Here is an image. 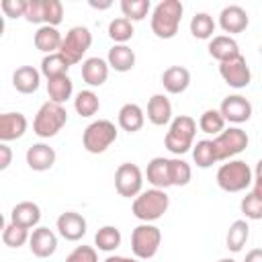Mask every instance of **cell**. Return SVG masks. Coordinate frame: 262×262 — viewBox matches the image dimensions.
I'll list each match as a JSON object with an SVG mask.
<instances>
[{
  "label": "cell",
  "instance_id": "obj_35",
  "mask_svg": "<svg viewBox=\"0 0 262 262\" xmlns=\"http://www.w3.org/2000/svg\"><path fill=\"white\" fill-rule=\"evenodd\" d=\"M108 37L117 43V45H125L131 37H133V25L131 20H127L125 16L113 18L108 23Z\"/></svg>",
  "mask_w": 262,
  "mask_h": 262
},
{
  "label": "cell",
  "instance_id": "obj_28",
  "mask_svg": "<svg viewBox=\"0 0 262 262\" xmlns=\"http://www.w3.org/2000/svg\"><path fill=\"white\" fill-rule=\"evenodd\" d=\"M70 61L57 51V53H49L43 57L41 61V74L51 80V78H57V76H68V70H70Z\"/></svg>",
  "mask_w": 262,
  "mask_h": 262
},
{
  "label": "cell",
  "instance_id": "obj_30",
  "mask_svg": "<svg viewBox=\"0 0 262 262\" xmlns=\"http://www.w3.org/2000/svg\"><path fill=\"white\" fill-rule=\"evenodd\" d=\"M250 237V225L244 221V219H237L229 225L227 229V237H225V244L231 252H242V248L246 246Z\"/></svg>",
  "mask_w": 262,
  "mask_h": 262
},
{
  "label": "cell",
  "instance_id": "obj_11",
  "mask_svg": "<svg viewBox=\"0 0 262 262\" xmlns=\"http://www.w3.org/2000/svg\"><path fill=\"white\" fill-rule=\"evenodd\" d=\"M219 74L225 80V84H229L231 88H246L252 80V72L244 55H237L229 61L219 63Z\"/></svg>",
  "mask_w": 262,
  "mask_h": 262
},
{
  "label": "cell",
  "instance_id": "obj_12",
  "mask_svg": "<svg viewBox=\"0 0 262 262\" xmlns=\"http://www.w3.org/2000/svg\"><path fill=\"white\" fill-rule=\"evenodd\" d=\"M219 113L229 123H246L252 117V104H250L248 98H244L239 94H231V96L223 98V102L219 106Z\"/></svg>",
  "mask_w": 262,
  "mask_h": 262
},
{
  "label": "cell",
  "instance_id": "obj_24",
  "mask_svg": "<svg viewBox=\"0 0 262 262\" xmlns=\"http://www.w3.org/2000/svg\"><path fill=\"white\" fill-rule=\"evenodd\" d=\"M147 119L151 125H166L172 119V104L164 94H154L147 102Z\"/></svg>",
  "mask_w": 262,
  "mask_h": 262
},
{
  "label": "cell",
  "instance_id": "obj_25",
  "mask_svg": "<svg viewBox=\"0 0 262 262\" xmlns=\"http://www.w3.org/2000/svg\"><path fill=\"white\" fill-rule=\"evenodd\" d=\"M143 123H145V115H143L139 104L127 102V104L121 106V111H119V127L123 131L135 133V131H139L143 127Z\"/></svg>",
  "mask_w": 262,
  "mask_h": 262
},
{
  "label": "cell",
  "instance_id": "obj_13",
  "mask_svg": "<svg viewBox=\"0 0 262 262\" xmlns=\"http://www.w3.org/2000/svg\"><path fill=\"white\" fill-rule=\"evenodd\" d=\"M57 231L68 242H78L86 235V219L76 211H66L57 217Z\"/></svg>",
  "mask_w": 262,
  "mask_h": 262
},
{
  "label": "cell",
  "instance_id": "obj_18",
  "mask_svg": "<svg viewBox=\"0 0 262 262\" xmlns=\"http://www.w3.org/2000/svg\"><path fill=\"white\" fill-rule=\"evenodd\" d=\"M39 219H41V209L37 203H31V201H23V203L14 205L10 211V223L20 225L25 229L35 227L39 223Z\"/></svg>",
  "mask_w": 262,
  "mask_h": 262
},
{
  "label": "cell",
  "instance_id": "obj_33",
  "mask_svg": "<svg viewBox=\"0 0 262 262\" xmlns=\"http://www.w3.org/2000/svg\"><path fill=\"white\" fill-rule=\"evenodd\" d=\"M74 108L80 117H92L98 113L100 100L92 90H82V92H78V96L74 100Z\"/></svg>",
  "mask_w": 262,
  "mask_h": 262
},
{
  "label": "cell",
  "instance_id": "obj_17",
  "mask_svg": "<svg viewBox=\"0 0 262 262\" xmlns=\"http://www.w3.org/2000/svg\"><path fill=\"white\" fill-rule=\"evenodd\" d=\"M55 164V149L47 143H33L27 149V166L35 172H45Z\"/></svg>",
  "mask_w": 262,
  "mask_h": 262
},
{
  "label": "cell",
  "instance_id": "obj_41",
  "mask_svg": "<svg viewBox=\"0 0 262 262\" xmlns=\"http://www.w3.org/2000/svg\"><path fill=\"white\" fill-rule=\"evenodd\" d=\"M63 18V4L59 0H45V25L57 27Z\"/></svg>",
  "mask_w": 262,
  "mask_h": 262
},
{
  "label": "cell",
  "instance_id": "obj_10",
  "mask_svg": "<svg viewBox=\"0 0 262 262\" xmlns=\"http://www.w3.org/2000/svg\"><path fill=\"white\" fill-rule=\"evenodd\" d=\"M141 186H143V174L139 170L137 164H131V162H125L117 168L115 172V188L121 196L125 199H131V196H137L141 194Z\"/></svg>",
  "mask_w": 262,
  "mask_h": 262
},
{
  "label": "cell",
  "instance_id": "obj_14",
  "mask_svg": "<svg viewBox=\"0 0 262 262\" xmlns=\"http://www.w3.org/2000/svg\"><path fill=\"white\" fill-rule=\"evenodd\" d=\"M29 248L37 258H49L57 250V237L49 227H37L29 237Z\"/></svg>",
  "mask_w": 262,
  "mask_h": 262
},
{
  "label": "cell",
  "instance_id": "obj_36",
  "mask_svg": "<svg viewBox=\"0 0 262 262\" xmlns=\"http://www.w3.org/2000/svg\"><path fill=\"white\" fill-rule=\"evenodd\" d=\"M199 127H201L203 133H209V135H215V137H217V135L225 129V119H223V115H221L219 111L209 108V111H205V113L201 115Z\"/></svg>",
  "mask_w": 262,
  "mask_h": 262
},
{
  "label": "cell",
  "instance_id": "obj_6",
  "mask_svg": "<svg viewBox=\"0 0 262 262\" xmlns=\"http://www.w3.org/2000/svg\"><path fill=\"white\" fill-rule=\"evenodd\" d=\"M115 139H117V127L106 119H98L84 129L82 145L88 154H102L115 143Z\"/></svg>",
  "mask_w": 262,
  "mask_h": 262
},
{
  "label": "cell",
  "instance_id": "obj_34",
  "mask_svg": "<svg viewBox=\"0 0 262 262\" xmlns=\"http://www.w3.org/2000/svg\"><path fill=\"white\" fill-rule=\"evenodd\" d=\"M190 33L196 39H211L215 33V20L207 12H196L190 20Z\"/></svg>",
  "mask_w": 262,
  "mask_h": 262
},
{
  "label": "cell",
  "instance_id": "obj_7",
  "mask_svg": "<svg viewBox=\"0 0 262 262\" xmlns=\"http://www.w3.org/2000/svg\"><path fill=\"white\" fill-rule=\"evenodd\" d=\"M162 242V231L151 223H141L131 233V250L137 260H149L156 256Z\"/></svg>",
  "mask_w": 262,
  "mask_h": 262
},
{
  "label": "cell",
  "instance_id": "obj_46",
  "mask_svg": "<svg viewBox=\"0 0 262 262\" xmlns=\"http://www.w3.org/2000/svg\"><path fill=\"white\" fill-rule=\"evenodd\" d=\"M10 160H12V151L6 143H0V170H6L10 166Z\"/></svg>",
  "mask_w": 262,
  "mask_h": 262
},
{
  "label": "cell",
  "instance_id": "obj_8",
  "mask_svg": "<svg viewBox=\"0 0 262 262\" xmlns=\"http://www.w3.org/2000/svg\"><path fill=\"white\" fill-rule=\"evenodd\" d=\"M90 45H92V33L86 27H72L61 41L59 53L74 66V63L82 61V57L90 49Z\"/></svg>",
  "mask_w": 262,
  "mask_h": 262
},
{
  "label": "cell",
  "instance_id": "obj_44",
  "mask_svg": "<svg viewBox=\"0 0 262 262\" xmlns=\"http://www.w3.org/2000/svg\"><path fill=\"white\" fill-rule=\"evenodd\" d=\"M2 12L8 18L25 16V12H27V0H2Z\"/></svg>",
  "mask_w": 262,
  "mask_h": 262
},
{
  "label": "cell",
  "instance_id": "obj_16",
  "mask_svg": "<svg viewBox=\"0 0 262 262\" xmlns=\"http://www.w3.org/2000/svg\"><path fill=\"white\" fill-rule=\"evenodd\" d=\"M248 23H250L248 12H246L242 6H237V4L225 6V8L221 10V14H219V25H221V29H223L225 33H229V35L246 31Z\"/></svg>",
  "mask_w": 262,
  "mask_h": 262
},
{
  "label": "cell",
  "instance_id": "obj_40",
  "mask_svg": "<svg viewBox=\"0 0 262 262\" xmlns=\"http://www.w3.org/2000/svg\"><path fill=\"white\" fill-rule=\"evenodd\" d=\"M239 207H242V213L248 217V219H262V199H258L254 192H248L244 199H242V203H239Z\"/></svg>",
  "mask_w": 262,
  "mask_h": 262
},
{
  "label": "cell",
  "instance_id": "obj_50",
  "mask_svg": "<svg viewBox=\"0 0 262 262\" xmlns=\"http://www.w3.org/2000/svg\"><path fill=\"white\" fill-rule=\"evenodd\" d=\"M217 262H235V260H231V258H221V260H217Z\"/></svg>",
  "mask_w": 262,
  "mask_h": 262
},
{
  "label": "cell",
  "instance_id": "obj_19",
  "mask_svg": "<svg viewBox=\"0 0 262 262\" xmlns=\"http://www.w3.org/2000/svg\"><path fill=\"white\" fill-rule=\"evenodd\" d=\"M209 55L215 57L219 63H223V61H229L242 53H239V45L235 39H231L229 35H217L209 43Z\"/></svg>",
  "mask_w": 262,
  "mask_h": 262
},
{
  "label": "cell",
  "instance_id": "obj_5",
  "mask_svg": "<svg viewBox=\"0 0 262 262\" xmlns=\"http://www.w3.org/2000/svg\"><path fill=\"white\" fill-rule=\"evenodd\" d=\"M252 182V170L244 160H229L217 170V184L225 192H242Z\"/></svg>",
  "mask_w": 262,
  "mask_h": 262
},
{
  "label": "cell",
  "instance_id": "obj_21",
  "mask_svg": "<svg viewBox=\"0 0 262 262\" xmlns=\"http://www.w3.org/2000/svg\"><path fill=\"white\" fill-rule=\"evenodd\" d=\"M39 82H41V72L35 70L33 66H20L12 74V86L20 94H33V92H37Z\"/></svg>",
  "mask_w": 262,
  "mask_h": 262
},
{
  "label": "cell",
  "instance_id": "obj_9",
  "mask_svg": "<svg viewBox=\"0 0 262 262\" xmlns=\"http://www.w3.org/2000/svg\"><path fill=\"white\" fill-rule=\"evenodd\" d=\"M217 160H229L237 154H242L248 147V133L239 127H229L223 129L215 139H213Z\"/></svg>",
  "mask_w": 262,
  "mask_h": 262
},
{
  "label": "cell",
  "instance_id": "obj_15",
  "mask_svg": "<svg viewBox=\"0 0 262 262\" xmlns=\"http://www.w3.org/2000/svg\"><path fill=\"white\" fill-rule=\"evenodd\" d=\"M27 131V117L23 113H2L0 115V141L20 139Z\"/></svg>",
  "mask_w": 262,
  "mask_h": 262
},
{
  "label": "cell",
  "instance_id": "obj_37",
  "mask_svg": "<svg viewBox=\"0 0 262 262\" xmlns=\"http://www.w3.org/2000/svg\"><path fill=\"white\" fill-rule=\"evenodd\" d=\"M149 8V0H121V12L127 20H143Z\"/></svg>",
  "mask_w": 262,
  "mask_h": 262
},
{
  "label": "cell",
  "instance_id": "obj_1",
  "mask_svg": "<svg viewBox=\"0 0 262 262\" xmlns=\"http://www.w3.org/2000/svg\"><path fill=\"white\" fill-rule=\"evenodd\" d=\"M180 0H162L151 12V31L158 39H172L178 33L182 20Z\"/></svg>",
  "mask_w": 262,
  "mask_h": 262
},
{
  "label": "cell",
  "instance_id": "obj_29",
  "mask_svg": "<svg viewBox=\"0 0 262 262\" xmlns=\"http://www.w3.org/2000/svg\"><path fill=\"white\" fill-rule=\"evenodd\" d=\"M72 92H74V84L68 76H57V78L47 80V94L51 102L63 104L72 96Z\"/></svg>",
  "mask_w": 262,
  "mask_h": 262
},
{
  "label": "cell",
  "instance_id": "obj_51",
  "mask_svg": "<svg viewBox=\"0 0 262 262\" xmlns=\"http://www.w3.org/2000/svg\"><path fill=\"white\" fill-rule=\"evenodd\" d=\"M260 53H262V45H260Z\"/></svg>",
  "mask_w": 262,
  "mask_h": 262
},
{
  "label": "cell",
  "instance_id": "obj_3",
  "mask_svg": "<svg viewBox=\"0 0 262 262\" xmlns=\"http://www.w3.org/2000/svg\"><path fill=\"white\" fill-rule=\"evenodd\" d=\"M168 205H170V199H168L166 190L149 188V190H143L141 194L135 196L133 215L143 223H151V221L160 219L168 211Z\"/></svg>",
  "mask_w": 262,
  "mask_h": 262
},
{
  "label": "cell",
  "instance_id": "obj_26",
  "mask_svg": "<svg viewBox=\"0 0 262 262\" xmlns=\"http://www.w3.org/2000/svg\"><path fill=\"white\" fill-rule=\"evenodd\" d=\"M61 41L63 37L59 35V31L55 27H49V25H43L37 29L35 33V47L43 53H57L59 47H61Z\"/></svg>",
  "mask_w": 262,
  "mask_h": 262
},
{
  "label": "cell",
  "instance_id": "obj_45",
  "mask_svg": "<svg viewBox=\"0 0 262 262\" xmlns=\"http://www.w3.org/2000/svg\"><path fill=\"white\" fill-rule=\"evenodd\" d=\"M252 192L258 199H262V160H258L256 170H254V188H252Z\"/></svg>",
  "mask_w": 262,
  "mask_h": 262
},
{
  "label": "cell",
  "instance_id": "obj_43",
  "mask_svg": "<svg viewBox=\"0 0 262 262\" xmlns=\"http://www.w3.org/2000/svg\"><path fill=\"white\" fill-rule=\"evenodd\" d=\"M66 262H98L96 250L92 246H78L68 258Z\"/></svg>",
  "mask_w": 262,
  "mask_h": 262
},
{
  "label": "cell",
  "instance_id": "obj_32",
  "mask_svg": "<svg viewBox=\"0 0 262 262\" xmlns=\"http://www.w3.org/2000/svg\"><path fill=\"white\" fill-rule=\"evenodd\" d=\"M94 244L102 252H113V250H117L121 246V231L115 225H104V227H100L96 231Z\"/></svg>",
  "mask_w": 262,
  "mask_h": 262
},
{
  "label": "cell",
  "instance_id": "obj_23",
  "mask_svg": "<svg viewBox=\"0 0 262 262\" xmlns=\"http://www.w3.org/2000/svg\"><path fill=\"white\" fill-rule=\"evenodd\" d=\"M82 78L88 86H102L108 78V61L100 57H88L82 63Z\"/></svg>",
  "mask_w": 262,
  "mask_h": 262
},
{
  "label": "cell",
  "instance_id": "obj_20",
  "mask_svg": "<svg viewBox=\"0 0 262 262\" xmlns=\"http://www.w3.org/2000/svg\"><path fill=\"white\" fill-rule=\"evenodd\" d=\"M145 176H147V182H149L154 188L166 190L168 186H172V178H170V160H168V158H154V160L147 164Z\"/></svg>",
  "mask_w": 262,
  "mask_h": 262
},
{
  "label": "cell",
  "instance_id": "obj_49",
  "mask_svg": "<svg viewBox=\"0 0 262 262\" xmlns=\"http://www.w3.org/2000/svg\"><path fill=\"white\" fill-rule=\"evenodd\" d=\"M90 6L92 8H98V10H104V8L111 6V2H94V0H90Z\"/></svg>",
  "mask_w": 262,
  "mask_h": 262
},
{
  "label": "cell",
  "instance_id": "obj_42",
  "mask_svg": "<svg viewBox=\"0 0 262 262\" xmlns=\"http://www.w3.org/2000/svg\"><path fill=\"white\" fill-rule=\"evenodd\" d=\"M25 18L29 23H43L45 25V0H27Z\"/></svg>",
  "mask_w": 262,
  "mask_h": 262
},
{
  "label": "cell",
  "instance_id": "obj_22",
  "mask_svg": "<svg viewBox=\"0 0 262 262\" xmlns=\"http://www.w3.org/2000/svg\"><path fill=\"white\" fill-rule=\"evenodd\" d=\"M162 84L170 94H180L190 84V72L184 66H170L162 74Z\"/></svg>",
  "mask_w": 262,
  "mask_h": 262
},
{
  "label": "cell",
  "instance_id": "obj_4",
  "mask_svg": "<svg viewBox=\"0 0 262 262\" xmlns=\"http://www.w3.org/2000/svg\"><path fill=\"white\" fill-rule=\"evenodd\" d=\"M66 121H68V111L63 108V104L47 100V102L41 104V108L35 115L33 131H35V135H39L43 139H49V137H53L61 131Z\"/></svg>",
  "mask_w": 262,
  "mask_h": 262
},
{
  "label": "cell",
  "instance_id": "obj_2",
  "mask_svg": "<svg viewBox=\"0 0 262 262\" xmlns=\"http://www.w3.org/2000/svg\"><path fill=\"white\" fill-rule=\"evenodd\" d=\"M196 135V123L192 117L188 115H180L176 119H172L170 129L164 137V143L168 147V151H172L174 156H182L192 147Z\"/></svg>",
  "mask_w": 262,
  "mask_h": 262
},
{
  "label": "cell",
  "instance_id": "obj_47",
  "mask_svg": "<svg viewBox=\"0 0 262 262\" xmlns=\"http://www.w3.org/2000/svg\"><path fill=\"white\" fill-rule=\"evenodd\" d=\"M244 262H262V248H254L246 254V260Z\"/></svg>",
  "mask_w": 262,
  "mask_h": 262
},
{
  "label": "cell",
  "instance_id": "obj_39",
  "mask_svg": "<svg viewBox=\"0 0 262 262\" xmlns=\"http://www.w3.org/2000/svg\"><path fill=\"white\" fill-rule=\"evenodd\" d=\"M29 229L20 227V225H14V223H8L2 231V242L4 246L8 248H20L25 242H29Z\"/></svg>",
  "mask_w": 262,
  "mask_h": 262
},
{
  "label": "cell",
  "instance_id": "obj_27",
  "mask_svg": "<svg viewBox=\"0 0 262 262\" xmlns=\"http://www.w3.org/2000/svg\"><path fill=\"white\" fill-rule=\"evenodd\" d=\"M108 66L115 72H129L135 66V53L131 47L127 45H113L108 49V57H106Z\"/></svg>",
  "mask_w": 262,
  "mask_h": 262
},
{
  "label": "cell",
  "instance_id": "obj_31",
  "mask_svg": "<svg viewBox=\"0 0 262 262\" xmlns=\"http://www.w3.org/2000/svg\"><path fill=\"white\" fill-rule=\"evenodd\" d=\"M192 160L199 168H209L213 166L217 160V151H215V145L211 139H201L196 141V145H192Z\"/></svg>",
  "mask_w": 262,
  "mask_h": 262
},
{
  "label": "cell",
  "instance_id": "obj_48",
  "mask_svg": "<svg viewBox=\"0 0 262 262\" xmlns=\"http://www.w3.org/2000/svg\"><path fill=\"white\" fill-rule=\"evenodd\" d=\"M104 262H139L135 258H127V256H108Z\"/></svg>",
  "mask_w": 262,
  "mask_h": 262
},
{
  "label": "cell",
  "instance_id": "obj_38",
  "mask_svg": "<svg viewBox=\"0 0 262 262\" xmlns=\"http://www.w3.org/2000/svg\"><path fill=\"white\" fill-rule=\"evenodd\" d=\"M192 170L190 166L180 160V158H172L170 160V178H172V186H186L190 182Z\"/></svg>",
  "mask_w": 262,
  "mask_h": 262
}]
</instances>
